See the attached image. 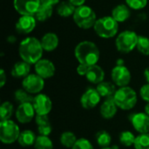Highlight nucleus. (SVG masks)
<instances>
[{"instance_id": "obj_43", "label": "nucleus", "mask_w": 149, "mask_h": 149, "mask_svg": "<svg viewBox=\"0 0 149 149\" xmlns=\"http://www.w3.org/2000/svg\"><path fill=\"white\" fill-rule=\"evenodd\" d=\"M145 113L149 116V103H148V104L145 106Z\"/></svg>"}, {"instance_id": "obj_23", "label": "nucleus", "mask_w": 149, "mask_h": 149, "mask_svg": "<svg viewBox=\"0 0 149 149\" xmlns=\"http://www.w3.org/2000/svg\"><path fill=\"white\" fill-rule=\"evenodd\" d=\"M31 71V65L24 60L17 62L12 69H11V75L15 78H25L30 74Z\"/></svg>"}, {"instance_id": "obj_12", "label": "nucleus", "mask_w": 149, "mask_h": 149, "mask_svg": "<svg viewBox=\"0 0 149 149\" xmlns=\"http://www.w3.org/2000/svg\"><path fill=\"white\" fill-rule=\"evenodd\" d=\"M35 109L32 103L19 104L16 110V118L21 124H27L31 122L35 117Z\"/></svg>"}, {"instance_id": "obj_44", "label": "nucleus", "mask_w": 149, "mask_h": 149, "mask_svg": "<svg viewBox=\"0 0 149 149\" xmlns=\"http://www.w3.org/2000/svg\"><path fill=\"white\" fill-rule=\"evenodd\" d=\"M112 148H113V149H119V148H118V146H116V145H113V146H112Z\"/></svg>"}, {"instance_id": "obj_20", "label": "nucleus", "mask_w": 149, "mask_h": 149, "mask_svg": "<svg viewBox=\"0 0 149 149\" xmlns=\"http://www.w3.org/2000/svg\"><path fill=\"white\" fill-rule=\"evenodd\" d=\"M40 42L44 51L52 52L58 45V37L53 32H48L42 37Z\"/></svg>"}, {"instance_id": "obj_34", "label": "nucleus", "mask_w": 149, "mask_h": 149, "mask_svg": "<svg viewBox=\"0 0 149 149\" xmlns=\"http://www.w3.org/2000/svg\"><path fill=\"white\" fill-rule=\"evenodd\" d=\"M137 50L143 55H149V38L144 36H139L138 43L136 46Z\"/></svg>"}, {"instance_id": "obj_19", "label": "nucleus", "mask_w": 149, "mask_h": 149, "mask_svg": "<svg viewBox=\"0 0 149 149\" xmlns=\"http://www.w3.org/2000/svg\"><path fill=\"white\" fill-rule=\"evenodd\" d=\"M36 124L38 126V131L39 135L48 136L52 131V127L50 122L48 115H36Z\"/></svg>"}, {"instance_id": "obj_10", "label": "nucleus", "mask_w": 149, "mask_h": 149, "mask_svg": "<svg viewBox=\"0 0 149 149\" xmlns=\"http://www.w3.org/2000/svg\"><path fill=\"white\" fill-rule=\"evenodd\" d=\"M111 77L113 82L120 87L127 86L131 81V72L125 65H115L111 72Z\"/></svg>"}, {"instance_id": "obj_42", "label": "nucleus", "mask_w": 149, "mask_h": 149, "mask_svg": "<svg viewBox=\"0 0 149 149\" xmlns=\"http://www.w3.org/2000/svg\"><path fill=\"white\" fill-rule=\"evenodd\" d=\"M144 76H145L146 80L148 81V83L149 84V67L145 70V72H144Z\"/></svg>"}, {"instance_id": "obj_6", "label": "nucleus", "mask_w": 149, "mask_h": 149, "mask_svg": "<svg viewBox=\"0 0 149 149\" xmlns=\"http://www.w3.org/2000/svg\"><path fill=\"white\" fill-rule=\"evenodd\" d=\"M18 125L11 120L0 122V141L2 143L10 145L17 141L20 135Z\"/></svg>"}, {"instance_id": "obj_32", "label": "nucleus", "mask_w": 149, "mask_h": 149, "mask_svg": "<svg viewBox=\"0 0 149 149\" xmlns=\"http://www.w3.org/2000/svg\"><path fill=\"white\" fill-rule=\"evenodd\" d=\"M135 136L134 134L130 131H123L120 134V142L124 147H131L134 146L135 141Z\"/></svg>"}, {"instance_id": "obj_21", "label": "nucleus", "mask_w": 149, "mask_h": 149, "mask_svg": "<svg viewBox=\"0 0 149 149\" xmlns=\"http://www.w3.org/2000/svg\"><path fill=\"white\" fill-rule=\"evenodd\" d=\"M116 85L114 83L109 82V81H103L97 85V91L101 96V98H113L115 93H116Z\"/></svg>"}, {"instance_id": "obj_9", "label": "nucleus", "mask_w": 149, "mask_h": 149, "mask_svg": "<svg viewBox=\"0 0 149 149\" xmlns=\"http://www.w3.org/2000/svg\"><path fill=\"white\" fill-rule=\"evenodd\" d=\"M13 5L21 16H34L41 3L40 0H14Z\"/></svg>"}, {"instance_id": "obj_29", "label": "nucleus", "mask_w": 149, "mask_h": 149, "mask_svg": "<svg viewBox=\"0 0 149 149\" xmlns=\"http://www.w3.org/2000/svg\"><path fill=\"white\" fill-rule=\"evenodd\" d=\"M13 105L9 102V101H5L3 103H2L1 107H0V119L1 121H4V120H10L12 114H13Z\"/></svg>"}, {"instance_id": "obj_35", "label": "nucleus", "mask_w": 149, "mask_h": 149, "mask_svg": "<svg viewBox=\"0 0 149 149\" xmlns=\"http://www.w3.org/2000/svg\"><path fill=\"white\" fill-rule=\"evenodd\" d=\"M126 3L133 10H141L147 6L148 0H126Z\"/></svg>"}, {"instance_id": "obj_1", "label": "nucleus", "mask_w": 149, "mask_h": 149, "mask_svg": "<svg viewBox=\"0 0 149 149\" xmlns=\"http://www.w3.org/2000/svg\"><path fill=\"white\" fill-rule=\"evenodd\" d=\"M44 49L42 47L40 40L33 37H28L24 38L19 45L18 53L22 60L29 63L30 65H35L42 58Z\"/></svg>"}, {"instance_id": "obj_40", "label": "nucleus", "mask_w": 149, "mask_h": 149, "mask_svg": "<svg viewBox=\"0 0 149 149\" xmlns=\"http://www.w3.org/2000/svg\"><path fill=\"white\" fill-rule=\"evenodd\" d=\"M59 2V0H40L41 4H45V5H55L58 4Z\"/></svg>"}, {"instance_id": "obj_41", "label": "nucleus", "mask_w": 149, "mask_h": 149, "mask_svg": "<svg viewBox=\"0 0 149 149\" xmlns=\"http://www.w3.org/2000/svg\"><path fill=\"white\" fill-rule=\"evenodd\" d=\"M71 3H72L74 6L76 7H79V6H81V5H84L86 0H68Z\"/></svg>"}, {"instance_id": "obj_4", "label": "nucleus", "mask_w": 149, "mask_h": 149, "mask_svg": "<svg viewBox=\"0 0 149 149\" xmlns=\"http://www.w3.org/2000/svg\"><path fill=\"white\" fill-rule=\"evenodd\" d=\"M72 17L74 23L79 28L84 30L93 27L97 21V17L94 10L91 7L85 4L76 8Z\"/></svg>"}, {"instance_id": "obj_16", "label": "nucleus", "mask_w": 149, "mask_h": 149, "mask_svg": "<svg viewBox=\"0 0 149 149\" xmlns=\"http://www.w3.org/2000/svg\"><path fill=\"white\" fill-rule=\"evenodd\" d=\"M36 24L34 16H21L16 24V31L21 34H28L35 29Z\"/></svg>"}, {"instance_id": "obj_33", "label": "nucleus", "mask_w": 149, "mask_h": 149, "mask_svg": "<svg viewBox=\"0 0 149 149\" xmlns=\"http://www.w3.org/2000/svg\"><path fill=\"white\" fill-rule=\"evenodd\" d=\"M134 147L135 149H149V133L138 135L135 138Z\"/></svg>"}, {"instance_id": "obj_5", "label": "nucleus", "mask_w": 149, "mask_h": 149, "mask_svg": "<svg viewBox=\"0 0 149 149\" xmlns=\"http://www.w3.org/2000/svg\"><path fill=\"white\" fill-rule=\"evenodd\" d=\"M93 29L99 37L103 38H110L117 34L119 30V23L112 16H107L97 19Z\"/></svg>"}, {"instance_id": "obj_36", "label": "nucleus", "mask_w": 149, "mask_h": 149, "mask_svg": "<svg viewBox=\"0 0 149 149\" xmlns=\"http://www.w3.org/2000/svg\"><path fill=\"white\" fill-rule=\"evenodd\" d=\"M72 149H94L93 144L85 138H80L78 139L77 142L75 143V145L73 146V148Z\"/></svg>"}, {"instance_id": "obj_7", "label": "nucleus", "mask_w": 149, "mask_h": 149, "mask_svg": "<svg viewBox=\"0 0 149 149\" xmlns=\"http://www.w3.org/2000/svg\"><path fill=\"white\" fill-rule=\"evenodd\" d=\"M139 36L132 31H124L120 32L115 41L116 48L122 53H128L137 46Z\"/></svg>"}, {"instance_id": "obj_22", "label": "nucleus", "mask_w": 149, "mask_h": 149, "mask_svg": "<svg viewBox=\"0 0 149 149\" xmlns=\"http://www.w3.org/2000/svg\"><path fill=\"white\" fill-rule=\"evenodd\" d=\"M130 10L129 7L126 4H118L112 10V17L118 22L122 23L127 20L130 17Z\"/></svg>"}, {"instance_id": "obj_27", "label": "nucleus", "mask_w": 149, "mask_h": 149, "mask_svg": "<svg viewBox=\"0 0 149 149\" xmlns=\"http://www.w3.org/2000/svg\"><path fill=\"white\" fill-rule=\"evenodd\" d=\"M60 143L62 146H64L66 148H72L73 146L75 145V143L77 142L78 139L75 135L74 133L67 131V132H64L61 135H60Z\"/></svg>"}, {"instance_id": "obj_26", "label": "nucleus", "mask_w": 149, "mask_h": 149, "mask_svg": "<svg viewBox=\"0 0 149 149\" xmlns=\"http://www.w3.org/2000/svg\"><path fill=\"white\" fill-rule=\"evenodd\" d=\"M53 12V6L52 5H45L41 4L38 9L37 12L35 13V18L39 22H45L48 18H50Z\"/></svg>"}, {"instance_id": "obj_31", "label": "nucleus", "mask_w": 149, "mask_h": 149, "mask_svg": "<svg viewBox=\"0 0 149 149\" xmlns=\"http://www.w3.org/2000/svg\"><path fill=\"white\" fill-rule=\"evenodd\" d=\"M96 141L98 145L101 148H107L112 142V137L110 134L107 131L101 130L96 134Z\"/></svg>"}, {"instance_id": "obj_30", "label": "nucleus", "mask_w": 149, "mask_h": 149, "mask_svg": "<svg viewBox=\"0 0 149 149\" xmlns=\"http://www.w3.org/2000/svg\"><path fill=\"white\" fill-rule=\"evenodd\" d=\"M34 149H53V143L49 136L38 135L34 144Z\"/></svg>"}, {"instance_id": "obj_3", "label": "nucleus", "mask_w": 149, "mask_h": 149, "mask_svg": "<svg viewBox=\"0 0 149 149\" xmlns=\"http://www.w3.org/2000/svg\"><path fill=\"white\" fill-rule=\"evenodd\" d=\"M113 100L120 109L128 111L133 109L137 104L138 96L133 88L130 86H124L120 87L116 91Z\"/></svg>"}, {"instance_id": "obj_2", "label": "nucleus", "mask_w": 149, "mask_h": 149, "mask_svg": "<svg viewBox=\"0 0 149 149\" xmlns=\"http://www.w3.org/2000/svg\"><path fill=\"white\" fill-rule=\"evenodd\" d=\"M74 55L79 64L91 66L97 65L100 52L98 46L93 42L86 40L77 45L74 50Z\"/></svg>"}, {"instance_id": "obj_8", "label": "nucleus", "mask_w": 149, "mask_h": 149, "mask_svg": "<svg viewBox=\"0 0 149 149\" xmlns=\"http://www.w3.org/2000/svg\"><path fill=\"white\" fill-rule=\"evenodd\" d=\"M23 89L31 94H38L45 87V79L37 73L29 74L22 81Z\"/></svg>"}, {"instance_id": "obj_17", "label": "nucleus", "mask_w": 149, "mask_h": 149, "mask_svg": "<svg viewBox=\"0 0 149 149\" xmlns=\"http://www.w3.org/2000/svg\"><path fill=\"white\" fill-rule=\"evenodd\" d=\"M118 106L116 105L113 98L106 99V100L102 103L100 112L102 118L106 120H110L115 116L118 111Z\"/></svg>"}, {"instance_id": "obj_25", "label": "nucleus", "mask_w": 149, "mask_h": 149, "mask_svg": "<svg viewBox=\"0 0 149 149\" xmlns=\"http://www.w3.org/2000/svg\"><path fill=\"white\" fill-rule=\"evenodd\" d=\"M76 6H74L72 3H71L69 1L61 2L57 6V13L63 17H68L70 16H73Z\"/></svg>"}, {"instance_id": "obj_28", "label": "nucleus", "mask_w": 149, "mask_h": 149, "mask_svg": "<svg viewBox=\"0 0 149 149\" xmlns=\"http://www.w3.org/2000/svg\"><path fill=\"white\" fill-rule=\"evenodd\" d=\"M14 99L19 104L24 103H32L34 97L31 93H27L24 89H18L14 93Z\"/></svg>"}, {"instance_id": "obj_24", "label": "nucleus", "mask_w": 149, "mask_h": 149, "mask_svg": "<svg viewBox=\"0 0 149 149\" xmlns=\"http://www.w3.org/2000/svg\"><path fill=\"white\" fill-rule=\"evenodd\" d=\"M37 136L35 133L31 130H24L20 133V135L18 137L17 142L20 146L24 148L34 146L36 141Z\"/></svg>"}, {"instance_id": "obj_38", "label": "nucleus", "mask_w": 149, "mask_h": 149, "mask_svg": "<svg viewBox=\"0 0 149 149\" xmlns=\"http://www.w3.org/2000/svg\"><path fill=\"white\" fill-rule=\"evenodd\" d=\"M89 65H84V64H79V65L77 66V73L80 76H86L87 72H88V69H89Z\"/></svg>"}, {"instance_id": "obj_18", "label": "nucleus", "mask_w": 149, "mask_h": 149, "mask_svg": "<svg viewBox=\"0 0 149 149\" xmlns=\"http://www.w3.org/2000/svg\"><path fill=\"white\" fill-rule=\"evenodd\" d=\"M86 79L95 85H99L100 83L104 81L105 79V72L104 70L98 65H91L88 69V72L86 75Z\"/></svg>"}, {"instance_id": "obj_14", "label": "nucleus", "mask_w": 149, "mask_h": 149, "mask_svg": "<svg viewBox=\"0 0 149 149\" xmlns=\"http://www.w3.org/2000/svg\"><path fill=\"white\" fill-rule=\"evenodd\" d=\"M101 96L95 88H88L80 98V104L85 109H93L98 106Z\"/></svg>"}, {"instance_id": "obj_39", "label": "nucleus", "mask_w": 149, "mask_h": 149, "mask_svg": "<svg viewBox=\"0 0 149 149\" xmlns=\"http://www.w3.org/2000/svg\"><path fill=\"white\" fill-rule=\"evenodd\" d=\"M6 81H7V77H6V74H5V72H4L3 69H1L0 70V86L3 87Z\"/></svg>"}, {"instance_id": "obj_45", "label": "nucleus", "mask_w": 149, "mask_h": 149, "mask_svg": "<svg viewBox=\"0 0 149 149\" xmlns=\"http://www.w3.org/2000/svg\"><path fill=\"white\" fill-rule=\"evenodd\" d=\"M101 149H113L112 148H109V147H107V148H102Z\"/></svg>"}, {"instance_id": "obj_15", "label": "nucleus", "mask_w": 149, "mask_h": 149, "mask_svg": "<svg viewBox=\"0 0 149 149\" xmlns=\"http://www.w3.org/2000/svg\"><path fill=\"white\" fill-rule=\"evenodd\" d=\"M35 72L38 76L45 79L54 76L56 68L54 64L51 60L46 58H41L35 64Z\"/></svg>"}, {"instance_id": "obj_11", "label": "nucleus", "mask_w": 149, "mask_h": 149, "mask_svg": "<svg viewBox=\"0 0 149 149\" xmlns=\"http://www.w3.org/2000/svg\"><path fill=\"white\" fill-rule=\"evenodd\" d=\"M37 115H48L52 108L51 98L45 93H38L34 97L32 102Z\"/></svg>"}, {"instance_id": "obj_37", "label": "nucleus", "mask_w": 149, "mask_h": 149, "mask_svg": "<svg viewBox=\"0 0 149 149\" xmlns=\"http://www.w3.org/2000/svg\"><path fill=\"white\" fill-rule=\"evenodd\" d=\"M140 95L141 99L146 101L147 103H149V84H146L141 86L140 90Z\"/></svg>"}, {"instance_id": "obj_13", "label": "nucleus", "mask_w": 149, "mask_h": 149, "mask_svg": "<svg viewBox=\"0 0 149 149\" xmlns=\"http://www.w3.org/2000/svg\"><path fill=\"white\" fill-rule=\"evenodd\" d=\"M130 121L134 128L141 134L149 133V116L146 113H135L130 115Z\"/></svg>"}]
</instances>
